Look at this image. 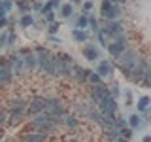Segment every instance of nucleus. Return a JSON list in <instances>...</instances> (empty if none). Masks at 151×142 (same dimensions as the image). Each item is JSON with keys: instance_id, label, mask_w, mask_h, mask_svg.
Masks as SVG:
<instances>
[{"instance_id": "1", "label": "nucleus", "mask_w": 151, "mask_h": 142, "mask_svg": "<svg viewBox=\"0 0 151 142\" xmlns=\"http://www.w3.org/2000/svg\"><path fill=\"white\" fill-rule=\"evenodd\" d=\"M100 13L106 21H119L123 15V8L119 4H113L110 0H104L102 6H100Z\"/></svg>"}, {"instance_id": "2", "label": "nucleus", "mask_w": 151, "mask_h": 142, "mask_svg": "<svg viewBox=\"0 0 151 142\" xmlns=\"http://www.w3.org/2000/svg\"><path fill=\"white\" fill-rule=\"evenodd\" d=\"M147 68H149L147 63H145L144 59H138V63L132 66L130 70H127L125 76L130 80V82H142V80H144V74H145V70H147Z\"/></svg>"}, {"instance_id": "3", "label": "nucleus", "mask_w": 151, "mask_h": 142, "mask_svg": "<svg viewBox=\"0 0 151 142\" xmlns=\"http://www.w3.org/2000/svg\"><path fill=\"white\" fill-rule=\"evenodd\" d=\"M117 59H119V66L123 68V72L130 70L132 66L138 63V55H136V51H134V49H129V47H127V49L123 51V53L117 57Z\"/></svg>"}, {"instance_id": "4", "label": "nucleus", "mask_w": 151, "mask_h": 142, "mask_svg": "<svg viewBox=\"0 0 151 142\" xmlns=\"http://www.w3.org/2000/svg\"><path fill=\"white\" fill-rule=\"evenodd\" d=\"M102 34H108V36H113L117 40V38L123 36V25L119 21H106V25L102 27Z\"/></svg>"}, {"instance_id": "5", "label": "nucleus", "mask_w": 151, "mask_h": 142, "mask_svg": "<svg viewBox=\"0 0 151 142\" xmlns=\"http://www.w3.org/2000/svg\"><path fill=\"white\" fill-rule=\"evenodd\" d=\"M45 102H47V99L45 97H34V99H30V101L27 102V112L28 114H40V112H44L45 110Z\"/></svg>"}, {"instance_id": "6", "label": "nucleus", "mask_w": 151, "mask_h": 142, "mask_svg": "<svg viewBox=\"0 0 151 142\" xmlns=\"http://www.w3.org/2000/svg\"><path fill=\"white\" fill-rule=\"evenodd\" d=\"M51 59H53V55H51V51H47L45 47H38L36 49V63H38V66H40L44 72H45L47 66H49Z\"/></svg>"}, {"instance_id": "7", "label": "nucleus", "mask_w": 151, "mask_h": 142, "mask_svg": "<svg viewBox=\"0 0 151 142\" xmlns=\"http://www.w3.org/2000/svg\"><path fill=\"white\" fill-rule=\"evenodd\" d=\"M125 49H127V38H125V36L117 38L113 44L108 46V51H110V55H113V57H119Z\"/></svg>"}, {"instance_id": "8", "label": "nucleus", "mask_w": 151, "mask_h": 142, "mask_svg": "<svg viewBox=\"0 0 151 142\" xmlns=\"http://www.w3.org/2000/svg\"><path fill=\"white\" fill-rule=\"evenodd\" d=\"M98 106H100V112H108V114H115L117 112V101L111 97V95H108L106 99H102V101L98 102Z\"/></svg>"}, {"instance_id": "9", "label": "nucleus", "mask_w": 151, "mask_h": 142, "mask_svg": "<svg viewBox=\"0 0 151 142\" xmlns=\"http://www.w3.org/2000/svg\"><path fill=\"white\" fill-rule=\"evenodd\" d=\"M70 76H72L78 83H85L87 82V76H89V70H85V68H81V66H78V64H72L70 66Z\"/></svg>"}, {"instance_id": "10", "label": "nucleus", "mask_w": 151, "mask_h": 142, "mask_svg": "<svg viewBox=\"0 0 151 142\" xmlns=\"http://www.w3.org/2000/svg\"><path fill=\"white\" fill-rule=\"evenodd\" d=\"M23 66H25V70L32 72V70L38 66V63H36V53H32V51H23Z\"/></svg>"}, {"instance_id": "11", "label": "nucleus", "mask_w": 151, "mask_h": 142, "mask_svg": "<svg viewBox=\"0 0 151 142\" xmlns=\"http://www.w3.org/2000/svg\"><path fill=\"white\" fill-rule=\"evenodd\" d=\"M12 76H13L12 66L6 64V63H0V85L9 83V82H12Z\"/></svg>"}, {"instance_id": "12", "label": "nucleus", "mask_w": 151, "mask_h": 142, "mask_svg": "<svg viewBox=\"0 0 151 142\" xmlns=\"http://www.w3.org/2000/svg\"><path fill=\"white\" fill-rule=\"evenodd\" d=\"M96 74L100 76V78H110V76H113V64L110 61H102L96 68Z\"/></svg>"}, {"instance_id": "13", "label": "nucleus", "mask_w": 151, "mask_h": 142, "mask_svg": "<svg viewBox=\"0 0 151 142\" xmlns=\"http://www.w3.org/2000/svg\"><path fill=\"white\" fill-rule=\"evenodd\" d=\"M83 57H85L87 61H96L98 57H100V51H98L94 46H87V47L83 49Z\"/></svg>"}, {"instance_id": "14", "label": "nucleus", "mask_w": 151, "mask_h": 142, "mask_svg": "<svg viewBox=\"0 0 151 142\" xmlns=\"http://www.w3.org/2000/svg\"><path fill=\"white\" fill-rule=\"evenodd\" d=\"M23 142H45V135H42V133H30V135H25Z\"/></svg>"}, {"instance_id": "15", "label": "nucleus", "mask_w": 151, "mask_h": 142, "mask_svg": "<svg viewBox=\"0 0 151 142\" xmlns=\"http://www.w3.org/2000/svg\"><path fill=\"white\" fill-rule=\"evenodd\" d=\"M23 68H25L23 66V55H15L12 59V70H15V74H19Z\"/></svg>"}, {"instance_id": "16", "label": "nucleus", "mask_w": 151, "mask_h": 142, "mask_svg": "<svg viewBox=\"0 0 151 142\" xmlns=\"http://www.w3.org/2000/svg\"><path fill=\"white\" fill-rule=\"evenodd\" d=\"M142 121H144V120H142L140 116H136V114H134V116H130V117H129V125H130V129H132V131H134V129H136V131L142 129V125H144Z\"/></svg>"}, {"instance_id": "17", "label": "nucleus", "mask_w": 151, "mask_h": 142, "mask_svg": "<svg viewBox=\"0 0 151 142\" xmlns=\"http://www.w3.org/2000/svg\"><path fill=\"white\" fill-rule=\"evenodd\" d=\"M23 116H25V112H9V117H8V121L12 123V125H19L23 120Z\"/></svg>"}, {"instance_id": "18", "label": "nucleus", "mask_w": 151, "mask_h": 142, "mask_svg": "<svg viewBox=\"0 0 151 142\" xmlns=\"http://www.w3.org/2000/svg\"><path fill=\"white\" fill-rule=\"evenodd\" d=\"M64 125L68 127V129H74V127H78V125H79L78 116H66V117H64Z\"/></svg>"}, {"instance_id": "19", "label": "nucleus", "mask_w": 151, "mask_h": 142, "mask_svg": "<svg viewBox=\"0 0 151 142\" xmlns=\"http://www.w3.org/2000/svg\"><path fill=\"white\" fill-rule=\"evenodd\" d=\"M149 104H151V99H149V97H140V101H138V104H136V106H138L140 112H144L145 108H149Z\"/></svg>"}, {"instance_id": "20", "label": "nucleus", "mask_w": 151, "mask_h": 142, "mask_svg": "<svg viewBox=\"0 0 151 142\" xmlns=\"http://www.w3.org/2000/svg\"><path fill=\"white\" fill-rule=\"evenodd\" d=\"M72 13H74L72 4H63V6H60V17H70Z\"/></svg>"}, {"instance_id": "21", "label": "nucleus", "mask_w": 151, "mask_h": 142, "mask_svg": "<svg viewBox=\"0 0 151 142\" xmlns=\"http://www.w3.org/2000/svg\"><path fill=\"white\" fill-rule=\"evenodd\" d=\"M72 36H74L76 42H85V40H87V32H83L81 28H76V30L72 32Z\"/></svg>"}, {"instance_id": "22", "label": "nucleus", "mask_w": 151, "mask_h": 142, "mask_svg": "<svg viewBox=\"0 0 151 142\" xmlns=\"http://www.w3.org/2000/svg\"><path fill=\"white\" fill-rule=\"evenodd\" d=\"M87 82L91 83V85H98V83H102V78L98 76L96 72H89V76H87Z\"/></svg>"}, {"instance_id": "23", "label": "nucleus", "mask_w": 151, "mask_h": 142, "mask_svg": "<svg viewBox=\"0 0 151 142\" xmlns=\"http://www.w3.org/2000/svg\"><path fill=\"white\" fill-rule=\"evenodd\" d=\"M34 25V19H32V15H28V13H25V15L21 17V27H32Z\"/></svg>"}, {"instance_id": "24", "label": "nucleus", "mask_w": 151, "mask_h": 142, "mask_svg": "<svg viewBox=\"0 0 151 142\" xmlns=\"http://www.w3.org/2000/svg\"><path fill=\"white\" fill-rule=\"evenodd\" d=\"M87 17H89V19H87V25L93 28V32H98V30H100V28H98V23H96V19H94L93 15H87Z\"/></svg>"}, {"instance_id": "25", "label": "nucleus", "mask_w": 151, "mask_h": 142, "mask_svg": "<svg viewBox=\"0 0 151 142\" xmlns=\"http://www.w3.org/2000/svg\"><path fill=\"white\" fill-rule=\"evenodd\" d=\"M17 6L23 13H27L28 9H30V2H27V0H17Z\"/></svg>"}, {"instance_id": "26", "label": "nucleus", "mask_w": 151, "mask_h": 142, "mask_svg": "<svg viewBox=\"0 0 151 142\" xmlns=\"http://www.w3.org/2000/svg\"><path fill=\"white\" fill-rule=\"evenodd\" d=\"M0 8H2L4 9V12H9V9H12L13 8V2H12V0H2V2H0Z\"/></svg>"}, {"instance_id": "27", "label": "nucleus", "mask_w": 151, "mask_h": 142, "mask_svg": "<svg viewBox=\"0 0 151 142\" xmlns=\"http://www.w3.org/2000/svg\"><path fill=\"white\" fill-rule=\"evenodd\" d=\"M144 85H147V87H151V68H147L145 70V74H144Z\"/></svg>"}, {"instance_id": "28", "label": "nucleus", "mask_w": 151, "mask_h": 142, "mask_svg": "<svg viewBox=\"0 0 151 142\" xmlns=\"http://www.w3.org/2000/svg\"><path fill=\"white\" fill-rule=\"evenodd\" d=\"M87 15H85V13H83V15H79L78 17V28H83V27H87Z\"/></svg>"}, {"instance_id": "29", "label": "nucleus", "mask_w": 151, "mask_h": 142, "mask_svg": "<svg viewBox=\"0 0 151 142\" xmlns=\"http://www.w3.org/2000/svg\"><path fill=\"white\" fill-rule=\"evenodd\" d=\"M57 57H59V59L63 61V63H66V64H72V57H70V55H66V53H59Z\"/></svg>"}, {"instance_id": "30", "label": "nucleus", "mask_w": 151, "mask_h": 142, "mask_svg": "<svg viewBox=\"0 0 151 142\" xmlns=\"http://www.w3.org/2000/svg\"><path fill=\"white\" fill-rule=\"evenodd\" d=\"M44 17H45V21L53 23V21H55V12H53V9H49V12H45V13H44Z\"/></svg>"}, {"instance_id": "31", "label": "nucleus", "mask_w": 151, "mask_h": 142, "mask_svg": "<svg viewBox=\"0 0 151 142\" xmlns=\"http://www.w3.org/2000/svg\"><path fill=\"white\" fill-rule=\"evenodd\" d=\"M121 136L123 138H127V140H130V136H132V129H121Z\"/></svg>"}, {"instance_id": "32", "label": "nucleus", "mask_w": 151, "mask_h": 142, "mask_svg": "<svg viewBox=\"0 0 151 142\" xmlns=\"http://www.w3.org/2000/svg\"><path fill=\"white\" fill-rule=\"evenodd\" d=\"M110 91H111L110 95H111L113 99H115L117 95H119V85H117V83H111V89H110Z\"/></svg>"}, {"instance_id": "33", "label": "nucleus", "mask_w": 151, "mask_h": 142, "mask_svg": "<svg viewBox=\"0 0 151 142\" xmlns=\"http://www.w3.org/2000/svg\"><path fill=\"white\" fill-rule=\"evenodd\" d=\"M6 46H8V34L4 32V34L0 36V49H2V47H6Z\"/></svg>"}, {"instance_id": "34", "label": "nucleus", "mask_w": 151, "mask_h": 142, "mask_svg": "<svg viewBox=\"0 0 151 142\" xmlns=\"http://www.w3.org/2000/svg\"><path fill=\"white\" fill-rule=\"evenodd\" d=\"M57 30H59V23H57V21H53V23L49 25V34H55Z\"/></svg>"}, {"instance_id": "35", "label": "nucleus", "mask_w": 151, "mask_h": 142, "mask_svg": "<svg viewBox=\"0 0 151 142\" xmlns=\"http://www.w3.org/2000/svg\"><path fill=\"white\" fill-rule=\"evenodd\" d=\"M8 121V110H0V123Z\"/></svg>"}, {"instance_id": "36", "label": "nucleus", "mask_w": 151, "mask_h": 142, "mask_svg": "<svg viewBox=\"0 0 151 142\" xmlns=\"http://www.w3.org/2000/svg\"><path fill=\"white\" fill-rule=\"evenodd\" d=\"M91 9H93V2H85V4H83V12H85V13L91 12Z\"/></svg>"}, {"instance_id": "37", "label": "nucleus", "mask_w": 151, "mask_h": 142, "mask_svg": "<svg viewBox=\"0 0 151 142\" xmlns=\"http://www.w3.org/2000/svg\"><path fill=\"white\" fill-rule=\"evenodd\" d=\"M17 38H15V34H9L8 36V46H13V42H15Z\"/></svg>"}, {"instance_id": "38", "label": "nucleus", "mask_w": 151, "mask_h": 142, "mask_svg": "<svg viewBox=\"0 0 151 142\" xmlns=\"http://www.w3.org/2000/svg\"><path fill=\"white\" fill-rule=\"evenodd\" d=\"M125 99H127V104H130V102H132V93L127 91V93H125Z\"/></svg>"}, {"instance_id": "39", "label": "nucleus", "mask_w": 151, "mask_h": 142, "mask_svg": "<svg viewBox=\"0 0 151 142\" xmlns=\"http://www.w3.org/2000/svg\"><path fill=\"white\" fill-rule=\"evenodd\" d=\"M49 4H51V8H59L60 6V0H49Z\"/></svg>"}, {"instance_id": "40", "label": "nucleus", "mask_w": 151, "mask_h": 142, "mask_svg": "<svg viewBox=\"0 0 151 142\" xmlns=\"http://www.w3.org/2000/svg\"><path fill=\"white\" fill-rule=\"evenodd\" d=\"M98 40H100V44H102V46H106V40H104V34H102L100 30H98Z\"/></svg>"}, {"instance_id": "41", "label": "nucleus", "mask_w": 151, "mask_h": 142, "mask_svg": "<svg viewBox=\"0 0 151 142\" xmlns=\"http://www.w3.org/2000/svg\"><path fill=\"white\" fill-rule=\"evenodd\" d=\"M32 8H34V9H40V12H42V8H44V6H42L40 2H34V4H32Z\"/></svg>"}, {"instance_id": "42", "label": "nucleus", "mask_w": 151, "mask_h": 142, "mask_svg": "<svg viewBox=\"0 0 151 142\" xmlns=\"http://www.w3.org/2000/svg\"><path fill=\"white\" fill-rule=\"evenodd\" d=\"M4 27H6V17L0 19V28H4Z\"/></svg>"}, {"instance_id": "43", "label": "nucleus", "mask_w": 151, "mask_h": 142, "mask_svg": "<svg viewBox=\"0 0 151 142\" xmlns=\"http://www.w3.org/2000/svg\"><path fill=\"white\" fill-rule=\"evenodd\" d=\"M110 2H113V4H125L127 0H110Z\"/></svg>"}, {"instance_id": "44", "label": "nucleus", "mask_w": 151, "mask_h": 142, "mask_svg": "<svg viewBox=\"0 0 151 142\" xmlns=\"http://www.w3.org/2000/svg\"><path fill=\"white\" fill-rule=\"evenodd\" d=\"M4 17H6V12H4V9L0 8V19H4Z\"/></svg>"}, {"instance_id": "45", "label": "nucleus", "mask_w": 151, "mask_h": 142, "mask_svg": "<svg viewBox=\"0 0 151 142\" xmlns=\"http://www.w3.org/2000/svg\"><path fill=\"white\" fill-rule=\"evenodd\" d=\"M142 142H151V136L147 135V136H144V140H142Z\"/></svg>"}, {"instance_id": "46", "label": "nucleus", "mask_w": 151, "mask_h": 142, "mask_svg": "<svg viewBox=\"0 0 151 142\" xmlns=\"http://www.w3.org/2000/svg\"><path fill=\"white\" fill-rule=\"evenodd\" d=\"M2 136H4V131H2V129H0V138H2Z\"/></svg>"}]
</instances>
